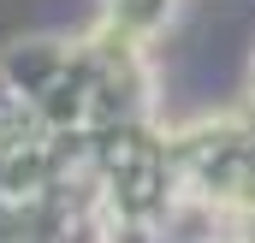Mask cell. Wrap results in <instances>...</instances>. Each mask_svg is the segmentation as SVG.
<instances>
[{
  "label": "cell",
  "mask_w": 255,
  "mask_h": 243,
  "mask_svg": "<svg viewBox=\"0 0 255 243\" xmlns=\"http://www.w3.org/2000/svg\"><path fill=\"white\" fill-rule=\"evenodd\" d=\"M60 65H65V48H60V42H24V48L6 54L0 71L18 83V95H42V89L60 77Z\"/></svg>",
  "instance_id": "cell-1"
}]
</instances>
